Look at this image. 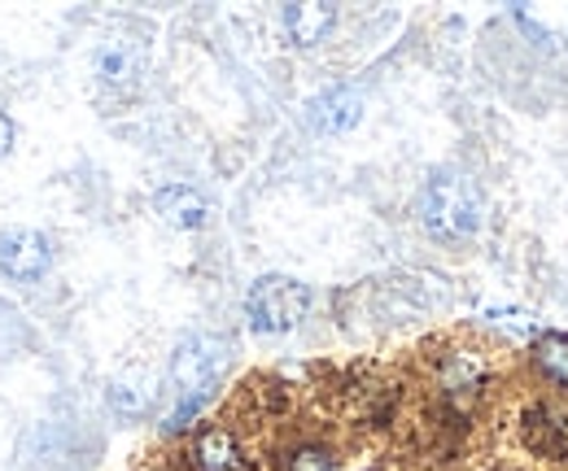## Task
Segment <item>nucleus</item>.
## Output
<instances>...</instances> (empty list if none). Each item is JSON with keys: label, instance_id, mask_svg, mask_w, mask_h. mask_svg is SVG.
Instances as JSON below:
<instances>
[{"label": "nucleus", "instance_id": "14", "mask_svg": "<svg viewBox=\"0 0 568 471\" xmlns=\"http://www.w3.org/2000/svg\"><path fill=\"white\" fill-rule=\"evenodd\" d=\"M490 324H498V328L511 332V337H529V332H534L529 315H520V310H490Z\"/></svg>", "mask_w": 568, "mask_h": 471}, {"label": "nucleus", "instance_id": "1", "mask_svg": "<svg viewBox=\"0 0 568 471\" xmlns=\"http://www.w3.org/2000/svg\"><path fill=\"white\" fill-rule=\"evenodd\" d=\"M420 223L442 245H468L486 227V197L468 171L442 166L420 188Z\"/></svg>", "mask_w": 568, "mask_h": 471}, {"label": "nucleus", "instance_id": "15", "mask_svg": "<svg viewBox=\"0 0 568 471\" xmlns=\"http://www.w3.org/2000/svg\"><path fill=\"white\" fill-rule=\"evenodd\" d=\"M9 144H13V123H9V114L0 110V153H9Z\"/></svg>", "mask_w": 568, "mask_h": 471}, {"label": "nucleus", "instance_id": "12", "mask_svg": "<svg viewBox=\"0 0 568 471\" xmlns=\"http://www.w3.org/2000/svg\"><path fill=\"white\" fill-rule=\"evenodd\" d=\"M284 471H337V454L324 450V446H297V450L288 454Z\"/></svg>", "mask_w": 568, "mask_h": 471}, {"label": "nucleus", "instance_id": "5", "mask_svg": "<svg viewBox=\"0 0 568 471\" xmlns=\"http://www.w3.org/2000/svg\"><path fill=\"white\" fill-rule=\"evenodd\" d=\"M358 119H363V92H358L355 83H333V88H324V92L306 105V123L320 135L351 132Z\"/></svg>", "mask_w": 568, "mask_h": 471}, {"label": "nucleus", "instance_id": "2", "mask_svg": "<svg viewBox=\"0 0 568 471\" xmlns=\"http://www.w3.org/2000/svg\"><path fill=\"white\" fill-rule=\"evenodd\" d=\"M227 371V340L211 337V332H193L175 345L171 354V389H175V410L166 414V432H184L202 406L214 398L219 380Z\"/></svg>", "mask_w": 568, "mask_h": 471}, {"label": "nucleus", "instance_id": "10", "mask_svg": "<svg viewBox=\"0 0 568 471\" xmlns=\"http://www.w3.org/2000/svg\"><path fill=\"white\" fill-rule=\"evenodd\" d=\"M193 468L197 471H236L241 468V446L227 428H206L197 441H193Z\"/></svg>", "mask_w": 568, "mask_h": 471}, {"label": "nucleus", "instance_id": "3", "mask_svg": "<svg viewBox=\"0 0 568 471\" xmlns=\"http://www.w3.org/2000/svg\"><path fill=\"white\" fill-rule=\"evenodd\" d=\"M306 310H311V288L288 275H263L245 297V319L263 337L293 332L306 319Z\"/></svg>", "mask_w": 568, "mask_h": 471}, {"label": "nucleus", "instance_id": "11", "mask_svg": "<svg viewBox=\"0 0 568 471\" xmlns=\"http://www.w3.org/2000/svg\"><path fill=\"white\" fill-rule=\"evenodd\" d=\"M534 362H538V371H542L551 385L568 389V337H560V332L542 337L538 349H534Z\"/></svg>", "mask_w": 568, "mask_h": 471}, {"label": "nucleus", "instance_id": "6", "mask_svg": "<svg viewBox=\"0 0 568 471\" xmlns=\"http://www.w3.org/2000/svg\"><path fill=\"white\" fill-rule=\"evenodd\" d=\"M97 74L110 83V88H136L144 74V49L132 35H110L97 44Z\"/></svg>", "mask_w": 568, "mask_h": 471}, {"label": "nucleus", "instance_id": "9", "mask_svg": "<svg viewBox=\"0 0 568 471\" xmlns=\"http://www.w3.org/2000/svg\"><path fill=\"white\" fill-rule=\"evenodd\" d=\"M481 385H486V367L473 354H450L442 362V393L455 410H473V402L481 398Z\"/></svg>", "mask_w": 568, "mask_h": 471}, {"label": "nucleus", "instance_id": "13", "mask_svg": "<svg viewBox=\"0 0 568 471\" xmlns=\"http://www.w3.org/2000/svg\"><path fill=\"white\" fill-rule=\"evenodd\" d=\"M110 402L119 414H144V406H149V389H132V385H114L110 389Z\"/></svg>", "mask_w": 568, "mask_h": 471}, {"label": "nucleus", "instance_id": "8", "mask_svg": "<svg viewBox=\"0 0 568 471\" xmlns=\"http://www.w3.org/2000/svg\"><path fill=\"white\" fill-rule=\"evenodd\" d=\"M153 209H158L171 227H184V232H197V227H206V218H211V202H206L197 188H189V184H166V188H158V193H153Z\"/></svg>", "mask_w": 568, "mask_h": 471}, {"label": "nucleus", "instance_id": "7", "mask_svg": "<svg viewBox=\"0 0 568 471\" xmlns=\"http://www.w3.org/2000/svg\"><path fill=\"white\" fill-rule=\"evenodd\" d=\"M281 27L297 49H315V44H324L328 31L337 27V9H333V4H284Z\"/></svg>", "mask_w": 568, "mask_h": 471}, {"label": "nucleus", "instance_id": "4", "mask_svg": "<svg viewBox=\"0 0 568 471\" xmlns=\"http://www.w3.org/2000/svg\"><path fill=\"white\" fill-rule=\"evenodd\" d=\"M49 267H53V245H49V236H40V232H31V227L0 232V270H4L13 284H36V279H44Z\"/></svg>", "mask_w": 568, "mask_h": 471}]
</instances>
